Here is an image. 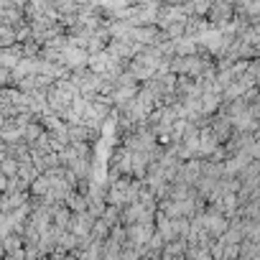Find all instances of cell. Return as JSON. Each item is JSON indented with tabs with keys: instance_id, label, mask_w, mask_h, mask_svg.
I'll use <instances>...</instances> for the list:
<instances>
[{
	"instance_id": "1",
	"label": "cell",
	"mask_w": 260,
	"mask_h": 260,
	"mask_svg": "<svg viewBox=\"0 0 260 260\" xmlns=\"http://www.w3.org/2000/svg\"><path fill=\"white\" fill-rule=\"evenodd\" d=\"M127 69L133 72L141 82H146V79H151L156 72L169 69V56H164V51H161L156 44H151V46H143L133 59L127 61Z\"/></svg>"
},
{
	"instance_id": "2",
	"label": "cell",
	"mask_w": 260,
	"mask_h": 260,
	"mask_svg": "<svg viewBox=\"0 0 260 260\" xmlns=\"http://www.w3.org/2000/svg\"><path fill=\"white\" fill-rule=\"evenodd\" d=\"M143 189V179H136V176H115L110 181V189H107V204H115V207H125L130 202H136L138 194Z\"/></svg>"
},
{
	"instance_id": "3",
	"label": "cell",
	"mask_w": 260,
	"mask_h": 260,
	"mask_svg": "<svg viewBox=\"0 0 260 260\" xmlns=\"http://www.w3.org/2000/svg\"><path fill=\"white\" fill-rule=\"evenodd\" d=\"M141 89V79L130 72L127 67L115 77V82H112V89H110V100H112V105H115V110L117 107H122L130 97H136V92Z\"/></svg>"
},
{
	"instance_id": "4",
	"label": "cell",
	"mask_w": 260,
	"mask_h": 260,
	"mask_svg": "<svg viewBox=\"0 0 260 260\" xmlns=\"http://www.w3.org/2000/svg\"><path fill=\"white\" fill-rule=\"evenodd\" d=\"M117 61H122L125 67H127V61L133 59L141 49H143V44H138L133 36H127V34H122V36H110V41H107V46H105Z\"/></svg>"
},
{
	"instance_id": "5",
	"label": "cell",
	"mask_w": 260,
	"mask_h": 260,
	"mask_svg": "<svg viewBox=\"0 0 260 260\" xmlns=\"http://www.w3.org/2000/svg\"><path fill=\"white\" fill-rule=\"evenodd\" d=\"M153 235H156V222H133V224H125V245L141 247V252L151 242Z\"/></svg>"
},
{
	"instance_id": "6",
	"label": "cell",
	"mask_w": 260,
	"mask_h": 260,
	"mask_svg": "<svg viewBox=\"0 0 260 260\" xmlns=\"http://www.w3.org/2000/svg\"><path fill=\"white\" fill-rule=\"evenodd\" d=\"M207 18H209V23L214 28L227 26L235 18V3H232V0H212V6L207 11Z\"/></svg>"
},
{
	"instance_id": "7",
	"label": "cell",
	"mask_w": 260,
	"mask_h": 260,
	"mask_svg": "<svg viewBox=\"0 0 260 260\" xmlns=\"http://www.w3.org/2000/svg\"><path fill=\"white\" fill-rule=\"evenodd\" d=\"M202 176V158H186L179 164L176 169V176H174V184H186V186H194Z\"/></svg>"
},
{
	"instance_id": "8",
	"label": "cell",
	"mask_w": 260,
	"mask_h": 260,
	"mask_svg": "<svg viewBox=\"0 0 260 260\" xmlns=\"http://www.w3.org/2000/svg\"><path fill=\"white\" fill-rule=\"evenodd\" d=\"M94 214L89 209H79V212H72V222H69V230L77 235V237H89L92 232V224H94Z\"/></svg>"
},
{
	"instance_id": "9",
	"label": "cell",
	"mask_w": 260,
	"mask_h": 260,
	"mask_svg": "<svg viewBox=\"0 0 260 260\" xmlns=\"http://www.w3.org/2000/svg\"><path fill=\"white\" fill-rule=\"evenodd\" d=\"M186 247H189V242H186L184 237L171 240V242H164L161 257H186Z\"/></svg>"
},
{
	"instance_id": "10",
	"label": "cell",
	"mask_w": 260,
	"mask_h": 260,
	"mask_svg": "<svg viewBox=\"0 0 260 260\" xmlns=\"http://www.w3.org/2000/svg\"><path fill=\"white\" fill-rule=\"evenodd\" d=\"M87 194H82L79 189H74L69 197H67V207L72 209V212H79V209H87Z\"/></svg>"
},
{
	"instance_id": "11",
	"label": "cell",
	"mask_w": 260,
	"mask_h": 260,
	"mask_svg": "<svg viewBox=\"0 0 260 260\" xmlns=\"http://www.w3.org/2000/svg\"><path fill=\"white\" fill-rule=\"evenodd\" d=\"M247 77L252 79V84H255V87H260V54H257V56H252V59L247 61Z\"/></svg>"
},
{
	"instance_id": "12",
	"label": "cell",
	"mask_w": 260,
	"mask_h": 260,
	"mask_svg": "<svg viewBox=\"0 0 260 260\" xmlns=\"http://www.w3.org/2000/svg\"><path fill=\"white\" fill-rule=\"evenodd\" d=\"M0 169H3L6 176H16V174H18V161H16L13 156H6L3 161H0Z\"/></svg>"
},
{
	"instance_id": "13",
	"label": "cell",
	"mask_w": 260,
	"mask_h": 260,
	"mask_svg": "<svg viewBox=\"0 0 260 260\" xmlns=\"http://www.w3.org/2000/svg\"><path fill=\"white\" fill-rule=\"evenodd\" d=\"M6 184H8V176L3 174V169H0V191H3V189H6Z\"/></svg>"
},
{
	"instance_id": "14",
	"label": "cell",
	"mask_w": 260,
	"mask_h": 260,
	"mask_svg": "<svg viewBox=\"0 0 260 260\" xmlns=\"http://www.w3.org/2000/svg\"><path fill=\"white\" fill-rule=\"evenodd\" d=\"M3 122H6V115H3V112H0V127H3Z\"/></svg>"
},
{
	"instance_id": "15",
	"label": "cell",
	"mask_w": 260,
	"mask_h": 260,
	"mask_svg": "<svg viewBox=\"0 0 260 260\" xmlns=\"http://www.w3.org/2000/svg\"><path fill=\"white\" fill-rule=\"evenodd\" d=\"M125 3H127V6H136V0H125Z\"/></svg>"
}]
</instances>
